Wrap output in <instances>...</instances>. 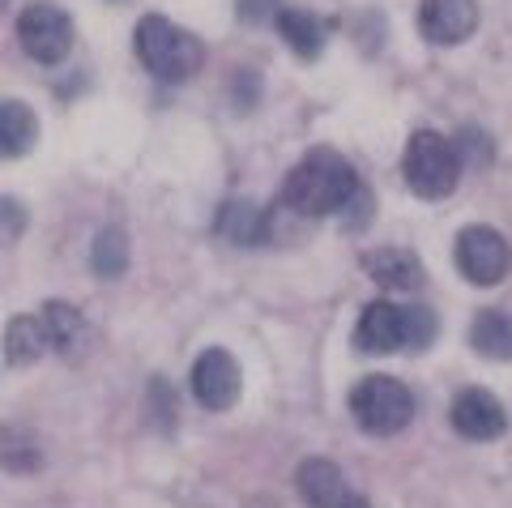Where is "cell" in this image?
Instances as JSON below:
<instances>
[{"label": "cell", "mask_w": 512, "mask_h": 508, "mask_svg": "<svg viewBox=\"0 0 512 508\" xmlns=\"http://www.w3.org/2000/svg\"><path fill=\"white\" fill-rule=\"evenodd\" d=\"M359 176L338 150H312L291 167L282 184V205L303 218H329L342 214L359 193Z\"/></svg>", "instance_id": "6da1fadb"}, {"label": "cell", "mask_w": 512, "mask_h": 508, "mask_svg": "<svg viewBox=\"0 0 512 508\" xmlns=\"http://www.w3.org/2000/svg\"><path fill=\"white\" fill-rule=\"evenodd\" d=\"M133 47H137V60L158 82H188V77H197V69L205 65V43L192 35V30L163 18V13H146V18L137 22Z\"/></svg>", "instance_id": "7a4b0ae2"}, {"label": "cell", "mask_w": 512, "mask_h": 508, "mask_svg": "<svg viewBox=\"0 0 512 508\" xmlns=\"http://www.w3.org/2000/svg\"><path fill=\"white\" fill-rule=\"evenodd\" d=\"M402 171H406L410 193H419L423 201L448 197L461 180V158H457L453 137H444L436 129L410 133L406 154H402Z\"/></svg>", "instance_id": "3957f363"}, {"label": "cell", "mask_w": 512, "mask_h": 508, "mask_svg": "<svg viewBox=\"0 0 512 508\" xmlns=\"http://www.w3.org/2000/svg\"><path fill=\"white\" fill-rule=\"evenodd\" d=\"M350 415L367 436H397L414 419V398L397 376H367L350 393Z\"/></svg>", "instance_id": "277c9868"}, {"label": "cell", "mask_w": 512, "mask_h": 508, "mask_svg": "<svg viewBox=\"0 0 512 508\" xmlns=\"http://www.w3.org/2000/svg\"><path fill=\"white\" fill-rule=\"evenodd\" d=\"M22 52L39 65H60L73 52V18L56 5H30L18 18Z\"/></svg>", "instance_id": "5b68a950"}, {"label": "cell", "mask_w": 512, "mask_h": 508, "mask_svg": "<svg viewBox=\"0 0 512 508\" xmlns=\"http://www.w3.org/2000/svg\"><path fill=\"white\" fill-rule=\"evenodd\" d=\"M457 269L478 287H500L512 269V244L495 227H466L457 235Z\"/></svg>", "instance_id": "8992f818"}, {"label": "cell", "mask_w": 512, "mask_h": 508, "mask_svg": "<svg viewBox=\"0 0 512 508\" xmlns=\"http://www.w3.org/2000/svg\"><path fill=\"white\" fill-rule=\"evenodd\" d=\"M239 389H244V380H239V363L231 351L210 346V351L197 355V363H192V398L205 410H231L239 402Z\"/></svg>", "instance_id": "52a82bcc"}, {"label": "cell", "mask_w": 512, "mask_h": 508, "mask_svg": "<svg viewBox=\"0 0 512 508\" xmlns=\"http://www.w3.org/2000/svg\"><path fill=\"white\" fill-rule=\"evenodd\" d=\"M355 342H359V351H367V355L406 351V346H410L406 308L402 304H389V299H376V304H367L363 316H359V325H355Z\"/></svg>", "instance_id": "ba28073f"}, {"label": "cell", "mask_w": 512, "mask_h": 508, "mask_svg": "<svg viewBox=\"0 0 512 508\" xmlns=\"http://www.w3.org/2000/svg\"><path fill=\"white\" fill-rule=\"evenodd\" d=\"M419 30L427 43L457 47L478 30V0H423Z\"/></svg>", "instance_id": "9c48e42d"}, {"label": "cell", "mask_w": 512, "mask_h": 508, "mask_svg": "<svg viewBox=\"0 0 512 508\" xmlns=\"http://www.w3.org/2000/svg\"><path fill=\"white\" fill-rule=\"evenodd\" d=\"M448 419H453L457 427V436H466V440H495V436H504V427H508V415H504V406L495 393L487 389H461L457 398H453V410H448Z\"/></svg>", "instance_id": "30bf717a"}, {"label": "cell", "mask_w": 512, "mask_h": 508, "mask_svg": "<svg viewBox=\"0 0 512 508\" xmlns=\"http://www.w3.org/2000/svg\"><path fill=\"white\" fill-rule=\"evenodd\" d=\"M274 214L265 210V205H256L248 197H235L218 210V235L222 240H231L239 248H261L274 240Z\"/></svg>", "instance_id": "8fae6325"}, {"label": "cell", "mask_w": 512, "mask_h": 508, "mask_svg": "<svg viewBox=\"0 0 512 508\" xmlns=\"http://www.w3.org/2000/svg\"><path fill=\"white\" fill-rule=\"evenodd\" d=\"M295 487L308 508H342L350 500L346 474H342V466H333L329 457H308V462L295 470Z\"/></svg>", "instance_id": "7c38bea8"}, {"label": "cell", "mask_w": 512, "mask_h": 508, "mask_svg": "<svg viewBox=\"0 0 512 508\" xmlns=\"http://www.w3.org/2000/svg\"><path fill=\"white\" fill-rule=\"evenodd\" d=\"M367 274L389 291H419L423 287V261L406 248H376L363 257Z\"/></svg>", "instance_id": "4fadbf2b"}, {"label": "cell", "mask_w": 512, "mask_h": 508, "mask_svg": "<svg viewBox=\"0 0 512 508\" xmlns=\"http://www.w3.org/2000/svg\"><path fill=\"white\" fill-rule=\"evenodd\" d=\"M39 141V116L18 99H0V158H22Z\"/></svg>", "instance_id": "5bb4252c"}, {"label": "cell", "mask_w": 512, "mask_h": 508, "mask_svg": "<svg viewBox=\"0 0 512 508\" xmlns=\"http://www.w3.org/2000/svg\"><path fill=\"white\" fill-rule=\"evenodd\" d=\"M39 321L47 329V342H52V351H60V355H77V351H82L86 321H82V312H77L73 304H64V299H47L43 312H39Z\"/></svg>", "instance_id": "9a60e30c"}, {"label": "cell", "mask_w": 512, "mask_h": 508, "mask_svg": "<svg viewBox=\"0 0 512 508\" xmlns=\"http://www.w3.org/2000/svg\"><path fill=\"white\" fill-rule=\"evenodd\" d=\"M47 351H52V342H47V329L39 316H13L5 329V359L13 368H30V363H39Z\"/></svg>", "instance_id": "2e32d148"}, {"label": "cell", "mask_w": 512, "mask_h": 508, "mask_svg": "<svg viewBox=\"0 0 512 508\" xmlns=\"http://www.w3.org/2000/svg\"><path fill=\"white\" fill-rule=\"evenodd\" d=\"M470 346L487 359H512V312L483 308L470 321Z\"/></svg>", "instance_id": "e0dca14e"}, {"label": "cell", "mask_w": 512, "mask_h": 508, "mask_svg": "<svg viewBox=\"0 0 512 508\" xmlns=\"http://www.w3.org/2000/svg\"><path fill=\"white\" fill-rule=\"evenodd\" d=\"M0 466L9 474H35L43 470V444L39 436L22 423H5L0 427Z\"/></svg>", "instance_id": "ac0fdd59"}, {"label": "cell", "mask_w": 512, "mask_h": 508, "mask_svg": "<svg viewBox=\"0 0 512 508\" xmlns=\"http://www.w3.org/2000/svg\"><path fill=\"white\" fill-rule=\"evenodd\" d=\"M278 35L299 60H316L325 52V26H320L308 9H282L278 13Z\"/></svg>", "instance_id": "d6986e66"}, {"label": "cell", "mask_w": 512, "mask_h": 508, "mask_svg": "<svg viewBox=\"0 0 512 508\" xmlns=\"http://www.w3.org/2000/svg\"><path fill=\"white\" fill-rule=\"evenodd\" d=\"M90 265L99 278H120L128 269V235L120 227H107L99 231V240L90 248Z\"/></svg>", "instance_id": "ffe728a7"}, {"label": "cell", "mask_w": 512, "mask_h": 508, "mask_svg": "<svg viewBox=\"0 0 512 508\" xmlns=\"http://www.w3.org/2000/svg\"><path fill=\"white\" fill-rule=\"evenodd\" d=\"M453 146H457L461 167H487L491 163V137L483 129H461L453 137Z\"/></svg>", "instance_id": "44dd1931"}, {"label": "cell", "mask_w": 512, "mask_h": 508, "mask_svg": "<svg viewBox=\"0 0 512 508\" xmlns=\"http://www.w3.org/2000/svg\"><path fill=\"white\" fill-rule=\"evenodd\" d=\"M235 13L248 26H265V22H278L282 0H235Z\"/></svg>", "instance_id": "7402d4cb"}, {"label": "cell", "mask_w": 512, "mask_h": 508, "mask_svg": "<svg viewBox=\"0 0 512 508\" xmlns=\"http://www.w3.org/2000/svg\"><path fill=\"white\" fill-rule=\"evenodd\" d=\"M0 222H5V231H22L26 227V214L18 210V201H0Z\"/></svg>", "instance_id": "603a6c76"}, {"label": "cell", "mask_w": 512, "mask_h": 508, "mask_svg": "<svg viewBox=\"0 0 512 508\" xmlns=\"http://www.w3.org/2000/svg\"><path fill=\"white\" fill-rule=\"evenodd\" d=\"M342 508H372V504H367V496H355V491H350V500Z\"/></svg>", "instance_id": "cb8c5ba5"}, {"label": "cell", "mask_w": 512, "mask_h": 508, "mask_svg": "<svg viewBox=\"0 0 512 508\" xmlns=\"http://www.w3.org/2000/svg\"><path fill=\"white\" fill-rule=\"evenodd\" d=\"M5 5H9V0H0V13H5Z\"/></svg>", "instance_id": "d4e9b609"}]
</instances>
